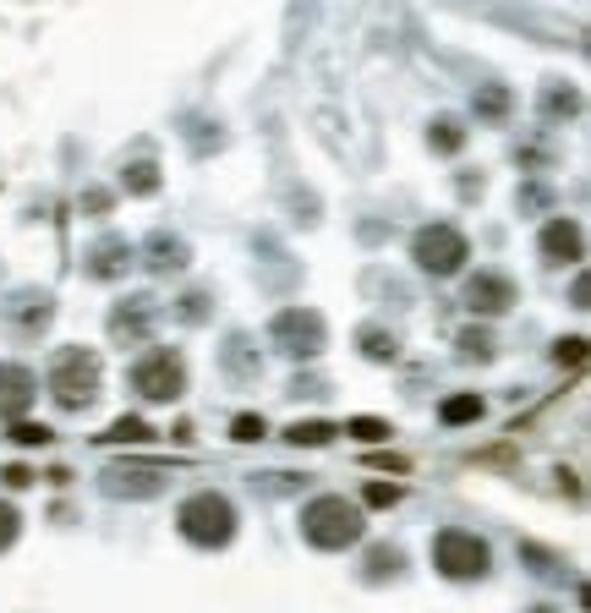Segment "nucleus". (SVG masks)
<instances>
[{
	"mask_svg": "<svg viewBox=\"0 0 591 613\" xmlns=\"http://www.w3.org/2000/svg\"><path fill=\"white\" fill-rule=\"evenodd\" d=\"M400 548H373V553H367V575H373V581H384V575H394V570H400Z\"/></svg>",
	"mask_w": 591,
	"mask_h": 613,
	"instance_id": "obj_24",
	"label": "nucleus"
},
{
	"mask_svg": "<svg viewBox=\"0 0 591 613\" xmlns=\"http://www.w3.org/2000/svg\"><path fill=\"white\" fill-rule=\"evenodd\" d=\"M433 564H438V575H449V581H482L488 564H493V548L477 537V531L444 526L433 537Z\"/></svg>",
	"mask_w": 591,
	"mask_h": 613,
	"instance_id": "obj_4",
	"label": "nucleus"
},
{
	"mask_svg": "<svg viewBox=\"0 0 591 613\" xmlns=\"http://www.w3.org/2000/svg\"><path fill=\"white\" fill-rule=\"evenodd\" d=\"M6 482H11V488H28V482H33V471H22V466H11V471H6Z\"/></svg>",
	"mask_w": 591,
	"mask_h": 613,
	"instance_id": "obj_32",
	"label": "nucleus"
},
{
	"mask_svg": "<svg viewBox=\"0 0 591 613\" xmlns=\"http://www.w3.org/2000/svg\"><path fill=\"white\" fill-rule=\"evenodd\" d=\"M367 531V515L362 504L340 499V493H323V499H312L307 510H301V537L312 542V548L323 553H340V548H356Z\"/></svg>",
	"mask_w": 591,
	"mask_h": 613,
	"instance_id": "obj_1",
	"label": "nucleus"
},
{
	"mask_svg": "<svg viewBox=\"0 0 591 613\" xmlns=\"http://www.w3.org/2000/svg\"><path fill=\"white\" fill-rule=\"evenodd\" d=\"M504 110H509V94H504L498 83H488V88L477 94V115H504Z\"/></svg>",
	"mask_w": 591,
	"mask_h": 613,
	"instance_id": "obj_30",
	"label": "nucleus"
},
{
	"mask_svg": "<svg viewBox=\"0 0 591 613\" xmlns=\"http://www.w3.org/2000/svg\"><path fill=\"white\" fill-rule=\"evenodd\" d=\"M176 526L192 548H225L236 537V510H230L225 493H192L176 510Z\"/></svg>",
	"mask_w": 591,
	"mask_h": 613,
	"instance_id": "obj_3",
	"label": "nucleus"
},
{
	"mask_svg": "<svg viewBox=\"0 0 591 613\" xmlns=\"http://www.w3.org/2000/svg\"><path fill=\"white\" fill-rule=\"evenodd\" d=\"M132 389L154 406H170V400L187 395V362L176 351H148L143 362L132 367Z\"/></svg>",
	"mask_w": 591,
	"mask_h": 613,
	"instance_id": "obj_6",
	"label": "nucleus"
},
{
	"mask_svg": "<svg viewBox=\"0 0 591 613\" xmlns=\"http://www.w3.org/2000/svg\"><path fill=\"white\" fill-rule=\"evenodd\" d=\"M285 438H291L296 449H323V444L340 438V427H334V422H291V427H285Z\"/></svg>",
	"mask_w": 591,
	"mask_h": 613,
	"instance_id": "obj_15",
	"label": "nucleus"
},
{
	"mask_svg": "<svg viewBox=\"0 0 591 613\" xmlns=\"http://www.w3.org/2000/svg\"><path fill=\"white\" fill-rule=\"evenodd\" d=\"M482 395H449L444 406H438V416H444L449 427H466V422H482Z\"/></svg>",
	"mask_w": 591,
	"mask_h": 613,
	"instance_id": "obj_17",
	"label": "nucleus"
},
{
	"mask_svg": "<svg viewBox=\"0 0 591 613\" xmlns=\"http://www.w3.org/2000/svg\"><path fill=\"white\" fill-rule=\"evenodd\" d=\"M230 438H236V444H258V438H269V422L252 416V411H241L236 422H230Z\"/></svg>",
	"mask_w": 591,
	"mask_h": 613,
	"instance_id": "obj_22",
	"label": "nucleus"
},
{
	"mask_svg": "<svg viewBox=\"0 0 591 613\" xmlns=\"http://www.w3.org/2000/svg\"><path fill=\"white\" fill-rule=\"evenodd\" d=\"M373 510H394L400 504V482H367V493H362Z\"/></svg>",
	"mask_w": 591,
	"mask_h": 613,
	"instance_id": "obj_26",
	"label": "nucleus"
},
{
	"mask_svg": "<svg viewBox=\"0 0 591 613\" xmlns=\"http://www.w3.org/2000/svg\"><path fill=\"white\" fill-rule=\"evenodd\" d=\"M181 318H187V323L203 318V296H187V302H181Z\"/></svg>",
	"mask_w": 591,
	"mask_h": 613,
	"instance_id": "obj_31",
	"label": "nucleus"
},
{
	"mask_svg": "<svg viewBox=\"0 0 591 613\" xmlns=\"http://www.w3.org/2000/svg\"><path fill=\"white\" fill-rule=\"evenodd\" d=\"M121 187L132 192V198H154V192H159V165H154V159H137V165H126V170H121Z\"/></svg>",
	"mask_w": 591,
	"mask_h": 613,
	"instance_id": "obj_16",
	"label": "nucleus"
},
{
	"mask_svg": "<svg viewBox=\"0 0 591 613\" xmlns=\"http://www.w3.org/2000/svg\"><path fill=\"white\" fill-rule=\"evenodd\" d=\"M542 258L548 263H581L586 258V236H581V225H575L570 214L542 225Z\"/></svg>",
	"mask_w": 591,
	"mask_h": 613,
	"instance_id": "obj_9",
	"label": "nucleus"
},
{
	"mask_svg": "<svg viewBox=\"0 0 591 613\" xmlns=\"http://www.w3.org/2000/svg\"><path fill=\"white\" fill-rule=\"evenodd\" d=\"M148 269L154 274H181L187 269V241L181 236H170V230H154V236H148Z\"/></svg>",
	"mask_w": 591,
	"mask_h": 613,
	"instance_id": "obj_11",
	"label": "nucleus"
},
{
	"mask_svg": "<svg viewBox=\"0 0 591 613\" xmlns=\"http://www.w3.org/2000/svg\"><path fill=\"white\" fill-rule=\"evenodd\" d=\"M466 307L477 312V318H504V312L515 307V280H509V274H477V280L466 285Z\"/></svg>",
	"mask_w": 591,
	"mask_h": 613,
	"instance_id": "obj_8",
	"label": "nucleus"
},
{
	"mask_svg": "<svg viewBox=\"0 0 591 613\" xmlns=\"http://www.w3.org/2000/svg\"><path fill=\"white\" fill-rule=\"evenodd\" d=\"M581 110V94H575L570 83H553V94H548V115H575Z\"/></svg>",
	"mask_w": 591,
	"mask_h": 613,
	"instance_id": "obj_27",
	"label": "nucleus"
},
{
	"mask_svg": "<svg viewBox=\"0 0 591 613\" xmlns=\"http://www.w3.org/2000/svg\"><path fill=\"white\" fill-rule=\"evenodd\" d=\"M50 395L61 411H83L99 400V356L83 351V345H66L50 367Z\"/></svg>",
	"mask_w": 591,
	"mask_h": 613,
	"instance_id": "obj_2",
	"label": "nucleus"
},
{
	"mask_svg": "<svg viewBox=\"0 0 591 613\" xmlns=\"http://www.w3.org/2000/svg\"><path fill=\"white\" fill-rule=\"evenodd\" d=\"M17 531H22V515H17V504H6V499H0V553H6L11 542H17Z\"/></svg>",
	"mask_w": 591,
	"mask_h": 613,
	"instance_id": "obj_29",
	"label": "nucleus"
},
{
	"mask_svg": "<svg viewBox=\"0 0 591 613\" xmlns=\"http://www.w3.org/2000/svg\"><path fill=\"white\" fill-rule=\"evenodd\" d=\"M471 258L466 236H460L455 225H422L411 236V263L422 274H433V280H449V274H460V263Z\"/></svg>",
	"mask_w": 591,
	"mask_h": 613,
	"instance_id": "obj_5",
	"label": "nucleus"
},
{
	"mask_svg": "<svg viewBox=\"0 0 591 613\" xmlns=\"http://www.w3.org/2000/svg\"><path fill=\"white\" fill-rule=\"evenodd\" d=\"M345 433L362 438V444H384V438H394V427L378 422V416H356V422H345Z\"/></svg>",
	"mask_w": 591,
	"mask_h": 613,
	"instance_id": "obj_21",
	"label": "nucleus"
},
{
	"mask_svg": "<svg viewBox=\"0 0 591 613\" xmlns=\"http://www.w3.org/2000/svg\"><path fill=\"white\" fill-rule=\"evenodd\" d=\"M104 488H110V493H137V499H148V493H159V471H104Z\"/></svg>",
	"mask_w": 591,
	"mask_h": 613,
	"instance_id": "obj_13",
	"label": "nucleus"
},
{
	"mask_svg": "<svg viewBox=\"0 0 591 613\" xmlns=\"http://www.w3.org/2000/svg\"><path fill=\"white\" fill-rule=\"evenodd\" d=\"M110 334H115V340H143V334H148V307L132 302V312H115Z\"/></svg>",
	"mask_w": 591,
	"mask_h": 613,
	"instance_id": "obj_20",
	"label": "nucleus"
},
{
	"mask_svg": "<svg viewBox=\"0 0 591 613\" xmlns=\"http://www.w3.org/2000/svg\"><path fill=\"white\" fill-rule=\"evenodd\" d=\"M526 613H564V608H553V603H537V608H526Z\"/></svg>",
	"mask_w": 591,
	"mask_h": 613,
	"instance_id": "obj_33",
	"label": "nucleus"
},
{
	"mask_svg": "<svg viewBox=\"0 0 591 613\" xmlns=\"http://www.w3.org/2000/svg\"><path fill=\"white\" fill-rule=\"evenodd\" d=\"M126 263H132V247H126V241H104V247L88 252V274H94V280H115Z\"/></svg>",
	"mask_w": 591,
	"mask_h": 613,
	"instance_id": "obj_12",
	"label": "nucleus"
},
{
	"mask_svg": "<svg viewBox=\"0 0 591 613\" xmlns=\"http://www.w3.org/2000/svg\"><path fill=\"white\" fill-rule=\"evenodd\" d=\"M460 356H471V362H488V356H493V334L466 329V334H460Z\"/></svg>",
	"mask_w": 591,
	"mask_h": 613,
	"instance_id": "obj_25",
	"label": "nucleus"
},
{
	"mask_svg": "<svg viewBox=\"0 0 591 613\" xmlns=\"http://www.w3.org/2000/svg\"><path fill=\"white\" fill-rule=\"evenodd\" d=\"M33 395H39V384H33L28 367L0 362V416H6V422H22V411L33 406Z\"/></svg>",
	"mask_w": 591,
	"mask_h": 613,
	"instance_id": "obj_10",
	"label": "nucleus"
},
{
	"mask_svg": "<svg viewBox=\"0 0 591 613\" xmlns=\"http://www.w3.org/2000/svg\"><path fill=\"white\" fill-rule=\"evenodd\" d=\"M356 345H362L367 362H394V356H400V340L384 334V329H362V334H356Z\"/></svg>",
	"mask_w": 591,
	"mask_h": 613,
	"instance_id": "obj_18",
	"label": "nucleus"
},
{
	"mask_svg": "<svg viewBox=\"0 0 591 613\" xmlns=\"http://www.w3.org/2000/svg\"><path fill=\"white\" fill-rule=\"evenodd\" d=\"M50 427H44V422H11V444H22V449H44V444H50Z\"/></svg>",
	"mask_w": 591,
	"mask_h": 613,
	"instance_id": "obj_23",
	"label": "nucleus"
},
{
	"mask_svg": "<svg viewBox=\"0 0 591 613\" xmlns=\"http://www.w3.org/2000/svg\"><path fill=\"white\" fill-rule=\"evenodd\" d=\"M148 438H154V427L143 416H121V422L104 427V444H148Z\"/></svg>",
	"mask_w": 591,
	"mask_h": 613,
	"instance_id": "obj_19",
	"label": "nucleus"
},
{
	"mask_svg": "<svg viewBox=\"0 0 591 613\" xmlns=\"http://www.w3.org/2000/svg\"><path fill=\"white\" fill-rule=\"evenodd\" d=\"M427 143H433V154H460V148H466V126H460L455 115H438V121L427 126Z\"/></svg>",
	"mask_w": 591,
	"mask_h": 613,
	"instance_id": "obj_14",
	"label": "nucleus"
},
{
	"mask_svg": "<svg viewBox=\"0 0 591 613\" xmlns=\"http://www.w3.org/2000/svg\"><path fill=\"white\" fill-rule=\"evenodd\" d=\"M553 362H559V367H581L586 362V340H581V334L559 340V345H553Z\"/></svg>",
	"mask_w": 591,
	"mask_h": 613,
	"instance_id": "obj_28",
	"label": "nucleus"
},
{
	"mask_svg": "<svg viewBox=\"0 0 591 613\" xmlns=\"http://www.w3.org/2000/svg\"><path fill=\"white\" fill-rule=\"evenodd\" d=\"M269 340L280 345L285 356H296V362H312V356L323 351V340H329V329H323V318L312 307H285V312H274Z\"/></svg>",
	"mask_w": 591,
	"mask_h": 613,
	"instance_id": "obj_7",
	"label": "nucleus"
}]
</instances>
